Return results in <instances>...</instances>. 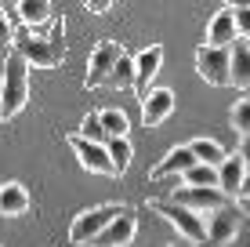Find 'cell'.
<instances>
[{
  "instance_id": "6da1fadb",
  "label": "cell",
  "mask_w": 250,
  "mask_h": 247,
  "mask_svg": "<svg viewBox=\"0 0 250 247\" xmlns=\"http://www.w3.org/2000/svg\"><path fill=\"white\" fill-rule=\"evenodd\" d=\"M25 106H29V62L15 47H7L0 76V120H15Z\"/></svg>"
},
{
  "instance_id": "7a4b0ae2",
  "label": "cell",
  "mask_w": 250,
  "mask_h": 247,
  "mask_svg": "<svg viewBox=\"0 0 250 247\" xmlns=\"http://www.w3.org/2000/svg\"><path fill=\"white\" fill-rule=\"evenodd\" d=\"M62 15L51 22V37H29V33H15V51L25 58L29 66H40V69H55V66L65 62V44H62Z\"/></svg>"
},
{
  "instance_id": "3957f363",
  "label": "cell",
  "mask_w": 250,
  "mask_h": 247,
  "mask_svg": "<svg viewBox=\"0 0 250 247\" xmlns=\"http://www.w3.org/2000/svg\"><path fill=\"white\" fill-rule=\"evenodd\" d=\"M145 207L156 211V215H163L192 247H203V240H207V222H203L200 215H192L188 207H182V203H174V200H149Z\"/></svg>"
},
{
  "instance_id": "277c9868",
  "label": "cell",
  "mask_w": 250,
  "mask_h": 247,
  "mask_svg": "<svg viewBox=\"0 0 250 247\" xmlns=\"http://www.w3.org/2000/svg\"><path fill=\"white\" fill-rule=\"evenodd\" d=\"M243 218H247V211H243L239 200H229L225 207H218L214 215H207L203 218V222H207L203 247H229V240L239 233V225H243Z\"/></svg>"
},
{
  "instance_id": "5b68a950",
  "label": "cell",
  "mask_w": 250,
  "mask_h": 247,
  "mask_svg": "<svg viewBox=\"0 0 250 247\" xmlns=\"http://www.w3.org/2000/svg\"><path fill=\"white\" fill-rule=\"evenodd\" d=\"M196 73L210 88H232V47H196Z\"/></svg>"
},
{
  "instance_id": "8992f818",
  "label": "cell",
  "mask_w": 250,
  "mask_h": 247,
  "mask_svg": "<svg viewBox=\"0 0 250 247\" xmlns=\"http://www.w3.org/2000/svg\"><path fill=\"white\" fill-rule=\"evenodd\" d=\"M120 215H124V203H98V207L76 215L73 225H69V244H94V236Z\"/></svg>"
},
{
  "instance_id": "52a82bcc",
  "label": "cell",
  "mask_w": 250,
  "mask_h": 247,
  "mask_svg": "<svg viewBox=\"0 0 250 247\" xmlns=\"http://www.w3.org/2000/svg\"><path fill=\"white\" fill-rule=\"evenodd\" d=\"M120 58H124V47H120L116 40H102V44H94L91 62H87V76H83V88L94 91V88H102V84H109V76H113Z\"/></svg>"
},
{
  "instance_id": "ba28073f",
  "label": "cell",
  "mask_w": 250,
  "mask_h": 247,
  "mask_svg": "<svg viewBox=\"0 0 250 247\" xmlns=\"http://www.w3.org/2000/svg\"><path fill=\"white\" fill-rule=\"evenodd\" d=\"M69 146H73L76 160L83 164V171L102 175V178H116V167H113V160H109V149H105V146L87 142L83 135H69Z\"/></svg>"
},
{
  "instance_id": "9c48e42d",
  "label": "cell",
  "mask_w": 250,
  "mask_h": 247,
  "mask_svg": "<svg viewBox=\"0 0 250 247\" xmlns=\"http://www.w3.org/2000/svg\"><path fill=\"white\" fill-rule=\"evenodd\" d=\"M170 200L182 203V207H188L192 215H200V218L214 215L218 207H225V203H229V197L221 189H188V185L174 189V193H170Z\"/></svg>"
},
{
  "instance_id": "30bf717a",
  "label": "cell",
  "mask_w": 250,
  "mask_h": 247,
  "mask_svg": "<svg viewBox=\"0 0 250 247\" xmlns=\"http://www.w3.org/2000/svg\"><path fill=\"white\" fill-rule=\"evenodd\" d=\"M236 40H239L236 11H232V4H221L207 22V47H232Z\"/></svg>"
},
{
  "instance_id": "8fae6325",
  "label": "cell",
  "mask_w": 250,
  "mask_h": 247,
  "mask_svg": "<svg viewBox=\"0 0 250 247\" xmlns=\"http://www.w3.org/2000/svg\"><path fill=\"white\" fill-rule=\"evenodd\" d=\"M134 233H138V218H134L131 207H124V215L113 218V222L102 229V233L94 236L91 247H127V244L134 240Z\"/></svg>"
},
{
  "instance_id": "7c38bea8",
  "label": "cell",
  "mask_w": 250,
  "mask_h": 247,
  "mask_svg": "<svg viewBox=\"0 0 250 247\" xmlns=\"http://www.w3.org/2000/svg\"><path fill=\"white\" fill-rule=\"evenodd\" d=\"M160 66H163V47L160 44H149L145 51L134 55V91H138V98L149 95V84L156 80Z\"/></svg>"
},
{
  "instance_id": "4fadbf2b",
  "label": "cell",
  "mask_w": 250,
  "mask_h": 247,
  "mask_svg": "<svg viewBox=\"0 0 250 247\" xmlns=\"http://www.w3.org/2000/svg\"><path fill=\"white\" fill-rule=\"evenodd\" d=\"M174 102L178 98H174L170 88H152L149 95L142 98V124L145 127H160L170 113H174Z\"/></svg>"
},
{
  "instance_id": "5bb4252c",
  "label": "cell",
  "mask_w": 250,
  "mask_h": 247,
  "mask_svg": "<svg viewBox=\"0 0 250 247\" xmlns=\"http://www.w3.org/2000/svg\"><path fill=\"white\" fill-rule=\"evenodd\" d=\"M188 167H196L192 149H188V146H174V149H170L167 157H163L160 164L149 171V182H160V178H170V175H185Z\"/></svg>"
},
{
  "instance_id": "9a60e30c",
  "label": "cell",
  "mask_w": 250,
  "mask_h": 247,
  "mask_svg": "<svg viewBox=\"0 0 250 247\" xmlns=\"http://www.w3.org/2000/svg\"><path fill=\"white\" fill-rule=\"evenodd\" d=\"M29 207H33V200H29V189H25L22 182H4L0 185V215L4 218H19Z\"/></svg>"
},
{
  "instance_id": "2e32d148",
  "label": "cell",
  "mask_w": 250,
  "mask_h": 247,
  "mask_svg": "<svg viewBox=\"0 0 250 247\" xmlns=\"http://www.w3.org/2000/svg\"><path fill=\"white\" fill-rule=\"evenodd\" d=\"M243 178H247V164L239 160V153H236V157H229L225 164L218 167V189L225 193L229 200H239V189H243Z\"/></svg>"
},
{
  "instance_id": "e0dca14e",
  "label": "cell",
  "mask_w": 250,
  "mask_h": 247,
  "mask_svg": "<svg viewBox=\"0 0 250 247\" xmlns=\"http://www.w3.org/2000/svg\"><path fill=\"white\" fill-rule=\"evenodd\" d=\"M188 149H192V157H196V164H207V167H221L229 160V153H225V146H221L218 138H192L188 142Z\"/></svg>"
},
{
  "instance_id": "ac0fdd59",
  "label": "cell",
  "mask_w": 250,
  "mask_h": 247,
  "mask_svg": "<svg viewBox=\"0 0 250 247\" xmlns=\"http://www.w3.org/2000/svg\"><path fill=\"white\" fill-rule=\"evenodd\" d=\"M232 88L250 91V40L232 44Z\"/></svg>"
},
{
  "instance_id": "d6986e66",
  "label": "cell",
  "mask_w": 250,
  "mask_h": 247,
  "mask_svg": "<svg viewBox=\"0 0 250 247\" xmlns=\"http://www.w3.org/2000/svg\"><path fill=\"white\" fill-rule=\"evenodd\" d=\"M15 11L22 15L25 25H44L55 15V4H47V0H22V4H15Z\"/></svg>"
},
{
  "instance_id": "ffe728a7",
  "label": "cell",
  "mask_w": 250,
  "mask_h": 247,
  "mask_svg": "<svg viewBox=\"0 0 250 247\" xmlns=\"http://www.w3.org/2000/svg\"><path fill=\"white\" fill-rule=\"evenodd\" d=\"M182 182L188 189H218V167H207V164H196L182 175Z\"/></svg>"
},
{
  "instance_id": "44dd1931",
  "label": "cell",
  "mask_w": 250,
  "mask_h": 247,
  "mask_svg": "<svg viewBox=\"0 0 250 247\" xmlns=\"http://www.w3.org/2000/svg\"><path fill=\"white\" fill-rule=\"evenodd\" d=\"M98 120L109 138H127V131H131V120H127L124 109H98Z\"/></svg>"
},
{
  "instance_id": "7402d4cb",
  "label": "cell",
  "mask_w": 250,
  "mask_h": 247,
  "mask_svg": "<svg viewBox=\"0 0 250 247\" xmlns=\"http://www.w3.org/2000/svg\"><path fill=\"white\" fill-rule=\"evenodd\" d=\"M109 160H113V167H116V178L131 167V157H134V146H131V138H109Z\"/></svg>"
},
{
  "instance_id": "603a6c76",
  "label": "cell",
  "mask_w": 250,
  "mask_h": 247,
  "mask_svg": "<svg viewBox=\"0 0 250 247\" xmlns=\"http://www.w3.org/2000/svg\"><path fill=\"white\" fill-rule=\"evenodd\" d=\"M109 88H116V91H131L134 88V55L124 51V58L116 62L113 76H109Z\"/></svg>"
},
{
  "instance_id": "cb8c5ba5",
  "label": "cell",
  "mask_w": 250,
  "mask_h": 247,
  "mask_svg": "<svg viewBox=\"0 0 250 247\" xmlns=\"http://www.w3.org/2000/svg\"><path fill=\"white\" fill-rule=\"evenodd\" d=\"M80 135H83L87 142H98V146H109V135H105V127H102L98 113H87V116H83V124H80Z\"/></svg>"
},
{
  "instance_id": "d4e9b609",
  "label": "cell",
  "mask_w": 250,
  "mask_h": 247,
  "mask_svg": "<svg viewBox=\"0 0 250 247\" xmlns=\"http://www.w3.org/2000/svg\"><path fill=\"white\" fill-rule=\"evenodd\" d=\"M232 127H236L243 138H250V95H243L232 106Z\"/></svg>"
},
{
  "instance_id": "484cf974",
  "label": "cell",
  "mask_w": 250,
  "mask_h": 247,
  "mask_svg": "<svg viewBox=\"0 0 250 247\" xmlns=\"http://www.w3.org/2000/svg\"><path fill=\"white\" fill-rule=\"evenodd\" d=\"M236 11V29H239V40H250V4H232Z\"/></svg>"
},
{
  "instance_id": "4316f807",
  "label": "cell",
  "mask_w": 250,
  "mask_h": 247,
  "mask_svg": "<svg viewBox=\"0 0 250 247\" xmlns=\"http://www.w3.org/2000/svg\"><path fill=\"white\" fill-rule=\"evenodd\" d=\"M11 44H15V29H11V22H7L4 7H0V47H11Z\"/></svg>"
},
{
  "instance_id": "83f0119b",
  "label": "cell",
  "mask_w": 250,
  "mask_h": 247,
  "mask_svg": "<svg viewBox=\"0 0 250 247\" xmlns=\"http://www.w3.org/2000/svg\"><path fill=\"white\" fill-rule=\"evenodd\" d=\"M229 247H250V215L243 218V225H239V233L229 240Z\"/></svg>"
},
{
  "instance_id": "f1b7e54d",
  "label": "cell",
  "mask_w": 250,
  "mask_h": 247,
  "mask_svg": "<svg viewBox=\"0 0 250 247\" xmlns=\"http://www.w3.org/2000/svg\"><path fill=\"white\" fill-rule=\"evenodd\" d=\"M239 160H243V164H247V171H250V138L239 142Z\"/></svg>"
},
{
  "instance_id": "f546056e",
  "label": "cell",
  "mask_w": 250,
  "mask_h": 247,
  "mask_svg": "<svg viewBox=\"0 0 250 247\" xmlns=\"http://www.w3.org/2000/svg\"><path fill=\"white\" fill-rule=\"evenodd\" d=\"M239 200H250V171H247V178H243V189H239Z\"/></svg>"
},
{
  "instance_id": "4dcf8cb0",
  "label": "cell",
  "mask_w": 250,
  "mask_h": 247,
  "mask_svg": "<svg viewBox=\"0 0 250 247\" xmlns=\"http://www.w3.org/2000/svg\"><path fill=\"white\" fill-rule=\"evenodd\" d=\"M0 247H4V244H0Z\"/></svg>"
}]
</instances>
